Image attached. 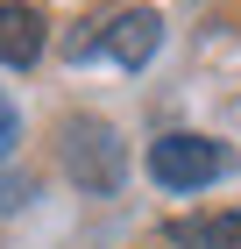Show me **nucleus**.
Instances as JSON below:
<instances>
[{"label":"nucleus","mask_w":241,"mask_h":249,"mask_svg":"<svg viewBox=\"0 0 241 249\" xmlns=\"http://www.w3.org/2000/svg\"><path fill=\"white\" fill-rule=\"evenodd\" d=\"M57 157H64V178L78 192H113L128 178V150H121L113 121H99V114H71L57 128Z\"/></svg>","instance_id":"1"},{"label":"nucleus","mask_w":241,"mask_h":249,"mask_svg":"<svg viewBox=\"0 0 241 249\" xmlns=\"http://www.w3.org/2000/svg\"><path fill=\"white\" fill-rule=\"evenodd\" d=\"M227 164H234V157H227V142H213V135H163V142H149V178L163 192H199V185H213Z\"/></svg>","instance_id":"2"},{"label":"nucleus","mask_w":241,"mask_h":249,"mask_svg":"<svg viewBox=\"0 0 241 249\" xmlns=\"http://www.w3.org/2000/svg\"><path fill=\"white\" fill-rule=\"evenodd\" d=\"M99 43H107V57H113V64L142 71V64L156 57V43H163V21L149 15V7H128V15H113V21H107V36H99Z\"/></svg>","instance_id":"3"},{"label":"nucleus","mask_w":241,"mask_h":249,"mask_svg":"<svg viewBox=\"0 0 241 249\" xmlns=\"http://www.w3.org/2000/svg\"><path fill=\"white\" fill-rule=\"evenodd\" d=\"M36 57H43V15L21 7V0H0V64L29 71Z\"/></svg>","instance_id":"4"},{"label":"nucleus","mask_w":241,"mask_h":249,"mask_svg":"<svg viewBox=\"0 0 241 249\" xmlns=\"http://www.w3.org/2000/svg\"><path fill=\"white\" fill-rule=\"evenodd\" d=\"M177 242H185V249H241V207L213 213V221H185Z\"/></svg>","instance_id":"5"},{"label":"nucleus","mask_w":241,"mask_h":249,"mask_svg":"<svg viewBox=\"0 0 241 249\" xmlns=\"http://www.w3.org/2000/svg\"><path fill=\"white\" fill-rule=\"evenodd\" d=\"M21 142V121H15V107H7V93H0V157Z\"/></svg>","instance_id":"6"}]
</instances>
